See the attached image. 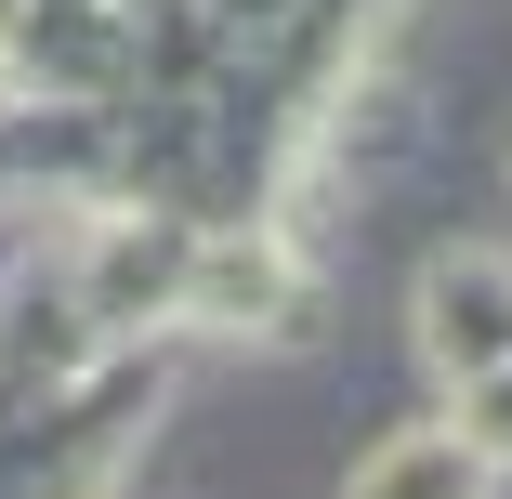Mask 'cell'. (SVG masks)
I'll return each instance as SVG.
<instances>
[{
	"label": "cell",
	"mask_w": 512,
	"mask_h": 499,
	"mask_svg": "<svg viewBox=\"0 0 512 499\" xmlns=\"http://www.w3.org/2000/svg\"><path fill=\"white\" fill-rule=\"evenodd\" d=\"M329 499H512V473H499L447 408H421V421L368 434V447L342 460V486H329Z\"/></svg>",
	"instance_id": "obj_2"
},
{
	"label": "cell",
	"mask_w": 512,
	"mask_h": 499,
	"mask_svg": "<svg viewBox=\"0 0 512 499\" xmlns=\"http://www.w3.org/2000/svg\"><path fill=\"white\" fill-rule=\"evenodd\" d=\"M407 342H421L434 394L499 368L512 355V237H447L421 250V276H407Z\"/></svg>",
	"instance_id": "obj_1"
}]
</instances>
